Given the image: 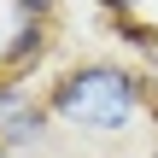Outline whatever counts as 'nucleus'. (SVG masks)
Returning <instances> with one entry per match:
<instances>
[{"mask_svg":"<svg viewBox=\"0 0 158 158\" xmlns=\"http://www.w3.org/2000/svg\"><path fill=\"white\" fill-rule=\"evenodd\" d=\"M29 100H35V94H29V82H23V76H12V70H0V123H6V117H18Z\"/></svg>","mask_w":158,"mask_h":158,"instance_id":"4","label":"nucleus"},{"mask_svg":"<svg viewBox=\"0 0 158 158\" xmlns=\"http://www.w3.org/2000/svg\"><path fill=\"white\" fill-rule=\"evenodd\" d=\"M47 53H53V23L35 18V12H12V29H6V41H0V70L29 76Z\"/></svg>","mask_w":158,"mask_h":158,"instance_id":"2","label":"nucleus"},{"mask_svg":"<svg viewBox=\"0 0 158 158\" xmlns=\"http://www.w3.org/2000/svg\"><path fill=\"white\" fill-rule=\"evenodd\" d=\"M100 6H106V12H111V18H135V12H141V6H147V0H100Z\"/></svg>","mask_w":158,"mask_h":158,"instance_id":"6","label":"nucleus"},{"mask_svg":"<svg viewBox=\"0 0 158 158\" xmlns=\"http://www.w3.org/2000/svg\"><path fill=\"white\" fill-rule=\"evenodd\" d=\"M0 158H18V152H12V147H6V141H0Z\"/></svg>","mask_w":158,"mask_h":158,"instance_id":"7","label":"nucleus"},{"mask_svg":"<svg viewBox=\"0 0 158 158\" xmlns=\"http://www.w3.org/2000/svg\"><path fill=\"white\" fill-rule=\"evenodd\" d=\"M59 0H12V12H35V18H53Z\"/></svg>","mask_w":158,"mask_h":158,"instance_id":"5","label":"nucleus"},{"mask_svg":"<svg viewBox=\"0 0 158 158\" xmlns=\"http://www.w3.org/2000/svg\"><path fill=\"white\" fill-rule=\"evenodd\" d=\"M53 129H59V123H53L47 100H29L18 117H6V123H0V141H6L12 152L23 158V152H41V147H53Z\"/></svg>","mask_w":158,"mask_h":158,"instance_id":"3","label":"nucleus"},{"mask_svg":"<svg viewBox=\"0 0 158 158\" xmlns=\"http://www.w3.org/2000/svg\"><path fill=\"white\" fill-rule=\"evenodd\" d=\"M47 111L64 135L82 141H129L135 129L152 123V88L141 70L117 64V59H82L70 70L53 76L47 88Z\"/></svg>","mask_w":158,"mask_h":158,"instance_id":"1","label":"nucleus"},{"mask_svg":"<svg viewBox=\"0 0 158 158\" xmlns=\"http://www.w3.org/2000/svg\"><path fill=\"white\" fill-rule=\"evenodd\" d=\"M152 158H158V147H152Z\"/></svg>","mask_w":158,"mask_h":158,"instance_id":"8","label":"nucleus"}]
</instances>
